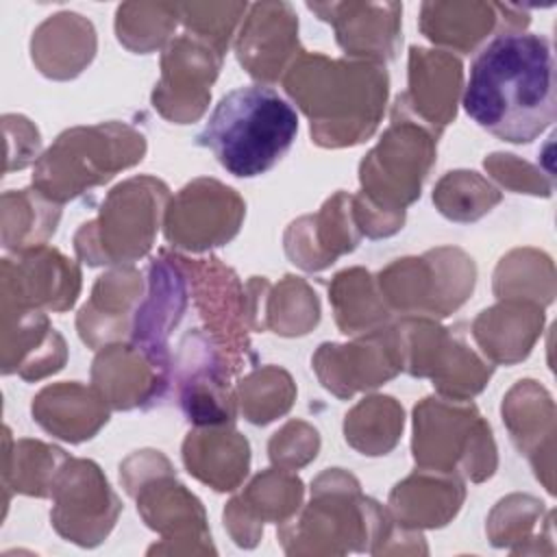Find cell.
<instances>
[{"mask_svg":"<svg viewBox=\"0 0 557 557\" xmlns=\"http://www.w3.org/2000/svg\"><path fill=\"white\" fill-rule=\"evenodd\" d=\"M461 104L481 128L503 141L537 139L557 113L550 39L524 30L494 35L470 65Z\"/></svg>","mask_w":557,"mask_h":557,"instance_id":"1","label":"cell"},{"mask_svg":"<svg viewBox=\"0 0 557 557\" xmlns=\"http://www.w3.org/2000/svg\"><path fill=\"white\" fill-rule=\"evenodd\" d=\"M385 65L300 52L283 74V87L311 122L318 146L366 141L379 126L387 98Z\"/></svg>","mask_w":557,"mask_h":557,"instance_id":"2","label":"cell"},{"mask_svg":"<svg viewBox=\"0 0 557 557\" xmlns=\"http://www.w3.org/2000/svg\"><path fill=\"white\" fill-rule=\"evenodd\" d=\"M435 141L426 126L394 102L389 128L359 165L361 194L352 196V211L361 235L376 239L403 228L405 207L420 198L435 161Z\"/></svg>","mask_w":557,"mask_h":557,"instance_id":"3","label":"cell"},{"mask_svg":"<svg viewBox=\"0 0 557 557\" xmlns=\"http://www.w3.org/2000/svg\"><path fill=\"white\" fill-rule=\"evenodd\" d=\"M298 133L294 107L268 85H246L220 98L196 135L233 176L255 178L272 170Z\"/></svg>","mask_w":557,"mask_h":557,"instance_id":"4","label":"cell"},{"mask_svg":"<svg viewBox=\"0 0 557 557\" xmlns=\"http://www.w3.org/2000/svg\"><path fill=\"white\" fill-rule=\"evenodd\" d=\"M144 152L146 137L128 124L76 126L61 133L35 163L33 185L52 202H65L139 163Z\"/></svg>","mask_w":557,"mask_h":557,"instance_id":"5","label":"cell"},{"mask_svg":"<svg viewBox=\"0 0 557 557\" xmlns=\"http://www.w3.org/2000/svg\"><path fill=\"white\" fill-rule=\"evenodd\" d=\"M411 450L420 470L426 472L459 474L479 483L496 470L492 429L466 400L442 396L416 405Z\"/></svg>","mask_w":557,"mask_h":557,"instance_id":"6","label":"cell"},{"mask_svg":"<svg viewBox=\"0 0 557 557\" xmlns=\"http://www.w3.org/2000/svg\"><path fill=\"white\" fill-rule=\"evenodd\" d=\"M168 185L152 176H135L111 189L100 215L74 235V250L87 265H120L144 257L154 242Z\"/></svg>","mask_w":557,"mask_h":557,"instance_id":"7","label":"cell"},{"mask_svg":"<svg viewBox=\"0 0 557 557\" xmlns=\"http://www.w3.org/2000/svg\"><path fill=\"white\" fill-rule=\"evenodd\" d=\"M474 261L459 248H435L405 257L379 272L376 285L389 309L403 315L446 318L472 294Z\"/></svg>","mask_w":557,"mask_h":557,"instance_id":"8","label":"cell"},{"mask_svg":"<svg viewBox=\"0 0 557 557\" xmlns=\"http://www.w3.org/2000/svg\"><path fill=\"white\" fill-rule=\"evenodd\" d=\"M403 370L429 376L444 398L470 400L490 381L494 366L479 359L459 326L444 329L433 318L405 315L396 324Z\"/></svg>","mask_w":557,"mask_h":557,"instance_id":"9","label":"cell"},{"mask_svg":"<svg viewBox=\"0 0 557 557\" xmlns=\"http://www.w3.org/2000/svg\"><path fill=\"white\" fill-rule=\"evenodd\" d=\"M183 259L189 274L191 300L205 322V333L237 372L246 366V355L250 350L248 292L242 287L235 272L222 265L220 259Z\"/></svg>","mask_w":557,"mask_h":557,"instance_id":"10","label":"cell"},{"mask_svg":"<svg viewBox=\"0 0 557 557\" xmlns=\"http://www.w3.org/2000/svg\"><path fill=\"white\" fill-rule=\"evenodd\" d=\"M174 366L178 403L187 420L196 426L233 424L235 398L228 381L235 370L205 331L189 329L183 335Z\"/></svg>","mask_w":557,"mask_h":557,"instance_id":"11","label":"cell"},{"mask_svg":"<svg viewBox=\"0 0 557 557\" xmlns=\"http://www.w3.org/2000/svg\"><path fill=\"white\" fill-rule=\"evenodd\" d=\"M50 496L54 529L78 546L100 544L122 509L100 468L89 459H67L59 470Z\"/></svg>","mask_w":557,"mask_h":557,"instance_id":"12","label":"cell"},{"mask_svg":"<svg viewBox=\"0 0 557 557\" xmlns=\"http://www.w3.org/2000/svg\"><path fill=\"white\" fill-rule=\"evenodd\" d=\"M244 213L246 205L235 189L213 178H196L165 207V237L194 252L222 246L237 235Z\"/></svg>","mask_w":557,"mask_h":557,"instance_id":"13","label":"cell"},{"mask_svg":"<svg viewBox=\"0 0 557 557\" xmlns=\"http://www.w3.org/2000/svg\"><path fill=\"white\" fill-rule=\"evenodd\" d=\"M189 274L185 259L161 250L148 265V289L141 296L131 326V339L159 368L174 372L168 337L181 322L189 300Z\"/></svg>","mask_w":557,"mask_h":557,"instance_id":"14","label":"cell"},{"mask_svg":"<svg viewBox=\"0 0 557 557\" xmlns=\"http://www.w3.org/2000/svg\"><path fill=\"white\" fill-rule=\"evenodd\" d=\"M222 57L211 44L189 33L172 39L161 59V83L152 91L154 109L178 124L198 120L211 98Z\"/></svg>","mask_w":557,"mask_h":557,"instance_id":"15","label":"cell"},{"mask_svg":"<svg viewBox=\"0 0 557 557\" xmlns=\"http://www.w3.org/2000/svg\"><path fill=\"white\" fill-rule=\"evenodd\" d=\"M311 363L320 383L337 398L379 387L403 370L396 326L366 333L352 344H322Z\"/></svg>","mask_w":557,"mask_h":557,"instance_id":"16","label":"cell"},{"mask_svg":"<svg viewBox=\"0 0 557 557\" xmlns=\"http://www.w3.org/2000/svg\"><path fill=\"white\" fill-rule=\"evenodd\" d=\"M2 261V305L22 309L65 311L76 302L81 272L59 250L35 246Z\"/></svg>","mask_w":557,"mask_h":557,"instance_id":"17","label":"cell"},{"mask_svg":"<svg viewBox=\"0 0 557 557\" xmlns=\"http://www.w3.org/2000/svg\"><path fill=\"white\" fill-rule=\"evenodd\" d=\"M94 387L111 409H150L159 405L172 383L174 372L159 368L139 346H104L91 366Z\"/></svg>","mask_w":557,"mask_h":557,"instance_id":"18","label":"cell"},{"mask_svg":"<svg viewBox=\"0 0 557 557\" xmlns=\"http://www.w3.org/2000/svg\"><path fill=\"white\" fill-rule=\"evenodd\" d=\"M461 61L448 52L409 48V89L396 102L435 137L455 120L461 89Z\"/></svg>","mask_w":557,"mask_h":557,"instance_id":"19","label":"cell"},{"mask_svg":"<svg viewBox=\"0 0 557 557\" xmlns=\"http://www.w3.org/2000/svg\"><path fill=\"white\" fill-rule=\"evenodd\" d=\"M361 239L355 222L352 196L337 191L315 215L294 220L285 231V252L298 268L318 272L335 263L339 255L352 252Z\"/></svg>","mask_w":557,"mask_h":557,"instance_id":"20","label":"cell"},{"mask_svg":"<svg viewBox=\"0 0 557 557\" xmlns=\"http://www.w3.org/2000/svg\"><path fill=\"white\" fill-rule=\"evenodd\" d=\"M302 50L298 48V20L287 2L252 4L237 39V59L259 81L274 83Z\"/></svg>","mask_w":557,"mask_h":557,"instance_id":"21","label":"cell"},{"mask_svg":"<svg viewBox=\"0 0 557 557\" xmlns=\"http://www.w3.org/2000/svg\"><path fill=\"white\" fill-rule=\"evenodd\" d=\"M309 11L318 13L320 20L333 24L337 44L346 54L359 57L361 61L381 63L394 59L400 44V13L403 4L385 2H339L318 4L309 2Z\"/></svg>","mask_w":557,"mask_h":557,"instance_id":"22","label":"cell"},{"mask_svg":"<svg viewBox=\"0 0 557 557\" xmlns=\"http://www.w3.org/2000/svg\"><path fill=\"white\" fill-rule=\"evenodd\" d=\"M507 4L485 2H424L420 13V30L433 44L448 46L461 54L472 52L490 33L522 30L529 24V13L518 9L503 20Z\"/></svg>","mask_w":557,"mask_h":557,"instance_id":"23","label":"cell"},{"mask_svg":"<svg viewBox=\"0 0 557 557\" xmlns=\"http://www.w3.org/2000/svg\"><path fill=\"white\" fill-rule=\"evenodd\" d=\"M124 487L137 498V511L146 524L159 531L163 540H183V533H191L200 542L211 540L200 500L174 479L170 463L161 472H152L150 479H137Z\"/></svg>","mask_w":557,"mask_h":557,"instance_id":"24","label":"cell"},{"mask_svg":"<svg viewBox=\"0 0 557 557\" xmlns=\"http://www.w3.org/2000/svg\"><path fill=\"white\" fill-rule=\"evenodd\" d=\"M141 296V274L131 265L98 276L91 298L81 307L76 318L81 339L91 348L122 339L126 331L131 333L133 315Z\"/></svg>","mask_w":557,"mask_h":557,"instance_id":"25","label":"cell"},{"mask_svg":"<svg viewBox=\"0 0 557 557\" xmlns=\"http://www.w3.org/2000/svg\"><path fill=\"white\" fill-rule=\"evenodd\" d=\"M302 500V481L289 470H265L261 472L248 490L233 498L224 509L226 529L246 520L242 529L233 535L235 544L252 548L259 542L263 520H274L276 524L287 522L296 516Z\"/></svg>","mask_w":557,"mask_h":557,"instance_id":"26","label":"cell"},{"mask_svg":"<svg viewBox=\"0 0 557 557\" xmlns=\"http://www.w3.org/2000/svg\"><path fill=\"white\" fill-rule=\"evenodd\" d=\"M183 461L189 474L211 485L215 492L235 490L250 466V446L231 424L202 426L187 433Z\"/></svg>","mask_w":557,"mask_h":557,"instance_id":"27","label":"cell"},{"mask_svg":"<svg viewBox=\"0 0 557 557\" xmlns=\"http://www.w3.org/2000/svg\"><path fill=\"white\" fill-rule=\"evenodd\" d=\"M544 309L535 302L505 300L483 309L472 322V335L494 363L522 361L542 333Z\"/></svg>","mask_w":557,"mask_h":557,"instance_id":"28","label":"cell"},{"mask_svg":"<svg viewBox=\"0 0 557 557\" xmlns=\"http://www.w3.org/2000/svg\"><path fill=\"white\" fill-rule=\"evenodd\" d=\"M466 490L457 476H429L416 470L389 494V509L403 529L444 527L463 503Z\"/></svg>","mask_w":557,"mask_h":557,"instance_id":"29","label":"cell"},{"mask_svg":"<svg viewBox=\"0 0 557 557\" xmlns=\"http://www.w3.org/2000/svg\"><path fill=\"white\" fill-rule=\"evenodd\" d=\"M78 424L83 442L94 437L109 420V405L102 394L81 383H59L44 387L33 398V420L65 442H72V418Z\"/></svg>","mask_w":557,"mask_h":557,"instance_id":"30","label":"cell"},{"mask_svg":"<svg viewBox=\"0 0 557 557\" xmlns=\"http://www.w3.org/2000/svg\"><path fill=\"white\" fill-rule=\"evenodd\" d=\"M503 422L513 444L524 453L533 468L540 455L553 459L555 450V405L550 394L531 379L518 381L503 400Z\"/></svg>","mask_w":557,"mask_h":557,"instance_id":"31","label":"cell"},{"mask_svg":"<svg viewBox=\"0 0 557 557\" xmlns=\"http://www.w3.org/2000/svg\"><path fill=\"white\" fill-rule=\"evenodd\" d=\"M329 300L344 335L379 331L392 318V309L383 300L376 281L361 268L339 272L329 287Z\"/></svg>","mask_w":557,"mask_h":557,"instance_id":"32","label":"cell"},{"mask_svg":"<svg viewBox=\"0 0 557 557\" xmlns=\"http://www.w3.org/2000/svg\"><path fill=\"white\" fill-rule=\"evenodd\" d=\"M403 431V407L392 396H370L346 413V442L361 455H387Z\"/></svg>","mask_w":557,"mask_h":557,"instance_id":"33","label":"cell"},{"mask_svg":"<svg viewBox=\"0 0 557 557\" xmlns=\"http://www.w3.org/2000/svg\"><path fill=\"white\" fill-rule=\"evenodd\" d=\"M74 50L78 57L91 61L96 52V30L89 20L78 13H57L50 15L35 33L30 41L33 61L39 72L57 78L61 65V50Z\"/></svg>","mask_w":557,"mask_h":557,"instance_id":"34","label":"cell"},{"mask_svg":"<svg viewBox=\"0 0 557 557\" xmlns=\"http://www.w3.org/2000/svg\"><path fill=\"white\" fill-rule=\"evenodd\" d=\"M500 191L470 170L446 172L433 191L437 211L453 222H474L500 202Z\"/></svg>","mask_w":557,"mask_h":557,"instance_id":"35","label":"cell"},{"mask_svg":"<svg viewBox=\"0 0 557 557\" xmlns=\"http://www.w3.org/2000/svg\"><path fill=\"white\" fill-rule=\"evenodd\" d=\"M176 17L178 4H120L115 33L128 50L146 54L172 35Z\"/></svg>","mask_w":557,"mask_h":557,"instance_id":"36","label":"cell"},{"mask_svg":"<svg viewBox=\"0 0 557 557\" xmlns=\"http://www.w3.org/2000/svg\"><path fill=\"white\" fill-rule=\"evenodd\" d=\"M300 311L311 320H320V305L315 292L296 276H285L276 287V294H265V311H263V329H272L278 335H305L309 333L300 318L294 313Z\"/></svg>","mask_w":557,"mask_h":557,"instance_id":"37","label":"cell"},{"mask_svg":"<svg viewBox=\"0 0 557 557\" xmlns=\"http://www.w3.org/2000/svg\"><path fill=\"white\" fill-rule=\"evenodd\" d=\"M70 457L57 448L33 440L15 444V481L13 490L28 496H50L59 470Z\"/></svg>","mask_w":557,"mask_h":557,"instance_id":"38","label":"cell"},{"mask_svg":"<svg viewBox=\"0 0 557 557\" xmlns=\"http://www.w3.org/2000/svg\"><path fill=\"white\" fill-rule=\"evenodd\" d=\"M237 396L242 403V411L248 418L255 407L261 403V398H268V409H270V418L276 420L278 416L287 413L294 396H296V387L292 376L274 366L268 368H259L255 372H250L246 379L239 381L237 385Z\"/></svg>","mask_w":557,"mask_h":557,"instance_id":"39","label":"cell"},{"mask_svg":"<svg viewBox=\"0 0 557 557\" xmlns=\"http://www.w3.org/2000/svg\"><path fill=\"white\" fill-rule=\"evenodd\" d=\"M246 11L244 4H178V17L187 33L211 44L220 54L226 52L233 26Z\"/></svg>","mask_w":557,"mask_h":557,"instance_id":"40","label":"cell"},{"mask_svg":"<svg viewBox=\"0 0 557 557\" xmlns=\"http://www.w3.org/2000/svg\"><path fill=\"white\" fill-rule=\"evenodd\" d=\"M320 448V435L313 426L300 420L287 422L281 431H276L270 440V459L274 466L285 470L300 468L315 459Z\"/></svg>","mask_w":557,"mask_h":557,"instance_id":"41","label":"cell"},{"mask_svg":"<svg viewBox=\"0 0 557 557\" xmlns=\"http://www.w3.org/2000/svg\"><path fill=\"white\" fill-rule=\"evenodd\" d=\"M494 518H500V522L490 520V537L494 546H507L516 533V542H520V535L527 540L529 529L533 527V522L527 520H537L542 516V503H537L531 496H520L513 494L509 498H503L498 503V507L492 511Z\"/></svg>","mask_w":557,"mask_h":557,"instance_id":"42","label":"cell"},{"mask_svg":"<svg viewBox=\"0 0 557 557\" xmlns=\"http://www.w3.org/2000/svg\"><path fill=\"white\" fill-rule=\"evenodd\" d=\"M485 170L492 172V176L513 189L516 194H533V196H550L553 183L542 176L533 165L527 161L516 159V154H503L494 152L483 161Z\"/></svg>","mask_w":557,"mask_h":557,"instance_id":"43","label":"cell"}]
</instances>
